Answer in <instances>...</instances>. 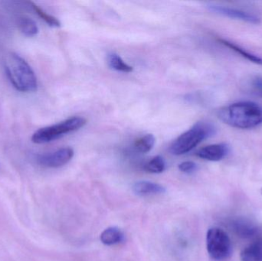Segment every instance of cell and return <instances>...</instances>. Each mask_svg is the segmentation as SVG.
I'll return each mask as SVG.
<instances>
[{
	"label": "cell",
	"instance_id": "6da1fadb",
	"mask_svg": "<svg viewBox=\"0 0 262 261\" xmlns=\"http://www.w3.org/2000/svg\"><path fill=\"white\" fill-rule=\"evenodd\" d=\"M218 117L235 128H255L262 124V107L253 102L234 103L220 109Z\"/></svg>",
	"mask_w": 262,
	"mask_h": 261
},
{
	"label": "cell",
	"instance_id": "7a4b0ae2",
	"mask_svg": "<svg viewBox=\"0 0 262 261\" xmlns=\"http://www.w3.org/2000/svg\"><path fill=\"white\" fill-rule=\"evenodd\" d=\"M5 70L11 84L18 91L29 93L37 90L36 76L30 65L19 55L9 53L5 61Z\"/></svg>",
	"mask_w": 262,
	"mask_h": 261
},
{
	"label": "cell",
	"instance_id": "3957f363",
	"mask_svg": "<svg viewBox=\"0 0 262 261\" xmlns=\"http://www.w3.org/2000/svg\"><path fill=\"white\" fill-rule=\"evenodd\" d=\"M215 129L212 124L199 122L192 128L180 135L172 143L169 151L172 155L180 156L190 152L202 141L213 136Z\"/></svg>",
	"mask_w": 262,
	"mask_h": 261
},
{
	"label": "cell",
	"instance_id": "277c9868",
	"mask_svg": "<svg viewBox=\"0 0 262 261\" xmlns=\"http://www.w3.org/2000/svg\"><path fill=\"white\" fill-rule=\"evenodd\" d=\"M87 121L81 116H73L59 124L39 129L34 133L32 141L34 144H43L52 142L67 133L76 131L85 125Z\"/></svg>",
	"mask_w": 262,
	"mask_h": 261
},
{
	"label": "cell",
	"instance_id": "5b68a950",
	"mask_svg": "<svg viewBox=\"0 0 262 261\" xmlns=\"http://www.w3.org/2000/svg\"><path fill=\"white\" fill-rule=\"evenodd\" d=\"M206 247L208 253L214 260H224L232 252L230 239L221 228H212L208 231Z\"/></svg>",
	"mask_w": 262,
	"mask_h": 261
},
{
	"label": "cell",
	"instance_id": "8992f818",
	"mask_svg": "<svg viewBox=\"0 0 262 261\" xmlns=\"http://www.w3.org/2000/svg\"><path fill=\"white\" fill-rule=\"evenodd\" d=\"M73 156V149L64 147L53 153L38 155L36 161L40 165L46 168H59L70 162Z\"/></svg>",
	"mask_w": 262,
	"mask_h": 261
},
{
	"label": "cell",
	"instance_id": "52a82bcc",
	"mask_svg": "<svg viewBox=\"0 0 262 261\" xmlns=\"http://www.w3.org/2000/svg\"><path fill=\"white\" fill-rule=\"evenodd\" d=\"M209 9L215 13L229 17L233 19L241 20L253 24L260 23V18L249 12L239 10V9H232V8L225 7V6H217V5H210Z\"/></svg>",
	"mask_w": 262,
	"mask_h": 261
},
{
	"label": "cell",
	"instance_id": "ba28073f",
	"mask_svg": "<svg viewBox=\"0 0 262 261\" xmlns=\"http://www.w3.org/2000/svg\"><path fill=\"white\" fill-rule=\"evenodd\" d=\"M229 153V147L226 144H212L200 149L196 155L201 159L217 162L226 157Z\"/></svg>",
	"mask_w": 262,
	"mask_h": 261
},
{
	"label": "cell",
	"instance_id": "9c48e42d",
	"mask_svg": "<svg viewBox=\"0 0 262 261\" xmlns=\"http://www.w3.org/2000/svg\"><path fill=\"white\" fill-rule=\"evenodd\" d=\"M133 191L138 196H146L163 194L166 192V188L163 185L155 182L140 181L134 184Z\"/></svg>",
	"mask_w": 262,
	"mask_h": 261
},
{
	"label": "cell",
	"instance_id": "30bf717a",
	"mask_svg": "<svg viewBox=\"0 0 262 261\" xmlns=\"http://www.w3.org/2000/svg\"><path fill=\"white\" fill-rule=\"evenodd\" d=\"M100 239L104 245L112 246L122 242L124 239V234L120 228L111 227L101 233Z\"/></svg>",
	"mask_w": 262,
	"mask_h": 261
},
{
	"label": "cell",
	"instance_id": "8fae6325",
	"mask_svg": "<svg viewBox=\"0 0 262 261\" xmlns=\"http://www.w3.org/2000/svg\"><path fill=\"white\" fill-rule=\"evenodd\" d=\"M243 261H262V239H257L241 253Z\"/></svg>",
	"mask_w": 262,
	"mask_h": 261
},
{
	"label": "cell",
	"instance_id": "7c38bea8",
	"mask_svg": "<svg viewBox=\"0 0 262 261\" xmlns=\"http://www.w3.org/2000/svg\"><path fill=\"white\" fill-rule=\"evenodd\" d=\"M234 231L239 237L250 239L258 234V229L252 224L244 220H237L232 224Z\"/></svg>",
	"mask_w": 262,
	"mask_h": 261
},
{
	"label": "cell",
	"instance_id": "4fadbf2b",
	"mask_svg": "<svg viewBox=\"0 0 262 261\" xmlns=\"http://www.w3.org/2000/svg\"><path fill=\"white\" fill-rule=\"evenodd\" d=\"M20 32L28 37H32L38 33V28L35 21L27 16L20 17L18 20Z\"/></svg>",
	"mask_w": 262,
	"mask_h": 261
},
{
	"label": "cell",
	"instance_id": "5bb4252c",
	"mask_svg": "<svg viewBox=\"0 0 262 261\" xmlns=\"http://www.w3.org/2000/svg\"><path fill=\"white\" fill-rule=\"evenodd\" d=\"M219 41H220V42H221L222 44L226 45V47L235 51V52H237L238 54H240L242 56L244 57L245 58L249 60V61H252V62L255 63V64L262 65V58H261V57H258L257 56V55H253V54L249 53V52L245 50L243 48L234 44V43L230 42V41H227V40L219 39Z\"/></svg>",
	"mask_w": 262,
	"mask_h": 261
},
{
	"label": "cell",
	"instance_id": "9a60e30c",
	"mask_svg": "<svg viewBox=\"0 0 262 261\" xmlns=\"http://www.w3.org/2000/svg\"><path fill=\"white\" fill-rule=\"evenodd\" d=\"M107 63L112 69L118 70V72L129 73V72H132L134 70L132 66L129 65L127 63L124 62V60L119 55L115 53L108 55Z\"/></svg>",
	"mask_w": 262,
	"mask_h": 261
},
{
	"label": "cell",
	"instance_id": "2e32d148",
	"mask_svg": "<svg viewBox=\"0 0 262 261\" xmlns=\"http://www.w3.org/2000/svg\"><path fill=\"white\" fill-rule=\"evenodd\" d=\"M156 139L154 135L146 134L137 139L134 144L136 150L142 153H148L154 148Z\"/></svg>",
	"mask_w": 262,
	"mask_h": 261
},
{
	"label": "cell",
	"instance_id": "e0dca14e",
	"mask_svg": "<svg viewBox=\"0 0 262 261\" xmlns=\"http://www.w3.org/2000/svg\"><path fill=\"white\" fill-rule=\"evenodd\" d=\"M29 4L32 6V9L35 11V13H36L37 15L41 18V19L44 20V21H46L49 26L55 28L60 27V26H61V22H60V21L58 18L52 16V15H49V14L45 12L43 9L38 7L37 5H35V3H32V2H29Z\"/></svg>",
	"mask_w": 262,
	"mask_h": 261
},
{
	"label": "cell",
	"instance_id": "ac0fdd59",
	"mask_svg": "<svg viewBox=\"0 0 262 261\" xmlns=\"http://www.w3.org/2000/svg\"><path fill=\"white\" fill-rule=\"evenodd\" d=\"M166 169V162L160 156H155L145 165V170L151 173H161Z\"/></svg>",
	"mask_w": 262,
	"mask_h": 261
},
{
	"label": "cell",
	"instance_id": "d6986e66",
	"mask_svg": "<svg viewBox=\"0 0 262 261\" xmlns=\"http://www.w3.org/2000/svg\"><path fill=\"white\" fill-rule=\"evenodd\" d=\"M248 90L252 94L262 98V78L260 76H253L249 80L246 84Z\"/></svg>",
	"mask_w": 262,
	"mask_h": 261
},
{
	"label": "cell",
	"instance_id": "ffe728a7",
	"mask_svg": "<svg viewBox=\"0 0 262 261\" xmlns=\"http://www.w3.org/2000/svg\"><path fill=\"white\" fill-rule=\"evenodd\" d=\"M179 170L183 173L189 174V173H194L197 170V165L192 161H186L179 165Z\"/></svg>",
	"mask_w": 262,
	"mask_h": 261
}]
</instances>
